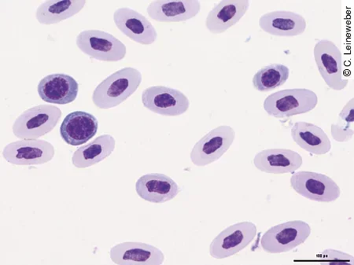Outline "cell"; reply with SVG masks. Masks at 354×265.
<instances>
[{
  "instance_id": "6da1fadb",
  "label": "cell",
  "mask_w": 354,
  "mask_h": 265,
  "mask_svg": "<svg viewBox=\"0 0 354 265\" xmlns=\"http://www.w3.org/2000/svg\"><path fill=\"white\" fill-rule=\"evenodd\" d=\"M142 83V73L133 67H125L106 77L93 91L95 107L111 109L132 96Z\"/></svg>"
},
{
  "instance_id": "7a4b0ae2",
  "label": "cell",
  "mask_w": 354,
  "mask_h": 265,
  "mask_svg": "<svg viewBox=\"0 0 354 265\" xmlns=\"http://www.w3.org/2000/svg\"><path fill=\"white\" fill-rule=\"evenodd\" d=\"M317 103V95L310 89H286L268 95L264 102V109L270 116L286 118L309 113Z\"/></svg>"
},
{
  "instance_id": "3957f363",
  "label": "cell",
  "mask_w": 354,
  "mask_h": 265,
  "mask_svg": "<svg viewBox=\"0 0 354 265\" xmlns=\"http://www.w3.org/2000/svg\"><path fill=\"white\" fill-rule=\"evenodd\" d=\"M62 118L59 107L53 105H39L23 112L15 120L13 134L20 140H38L50 134Z\"/></svg>"
},
{
  "instance_id": "277c9868",
  "label": "cell",
  "mask_w": 354,
  "mask_h": 265,
  "mask_svg": "<svg viewBox=\"0 0 354 265\" xmlns=\"http://www.w3.org/2000/svg\"><path fill=\"white\" fill-rule=\"evenodd\" d=\"M311 227L302 221L278 224L262 235L261 246L268 253H287L295 249L310 237Z\"/></svg>"
},
{
  "instance_id": "5b68a950",
  "label": "cell",
  "mask_w": 354,
  "mask_h": 265,
  "mask_svg": "<svg viewBox=\"0 0 354 265\" xmlns=\"http://www.w3.org/2000/svg\"><path fill=\"white\" fill-rule=\"evenodd\" d=\"M76 44L83 53L96 60L118 62L124 60L127 54V46L104 31H82L78 34Z\"/></svg>"
},
{
  "instance_id": "8992f818",
  "label": "cell",
  "mask_w": 354,
  "mask_h": 265,
  "mask_svg": "<svg viewBox=\"0 0 354 265\" xmlns=\"http://www.w3.org/2000/svg\"><path fill=\"white\" fill-rule=\"evenodd\" d=\"M313 54L318 71L328 87L334 91L345 89L349 80L344 78L342 55L337 45L327 39H319L314 46Z\"/></svg>"
},
{
  "instance_id": "52a82bcc",
  "label": "cell",
  "mask_w": 354,
  "mask_h": 265,
  "mask_svg": "<svg viewBox=\"0 0 354 265\" xmlns=\"http://www.w3.org/2000/svg\"><path fill=\"white\" fill-rule=\"evenodd\" d=\"M290 185L302 197L318 203H333L341 195L340 188L332 178L315 172H295Z\"/></svg>"
},
{
  "instance_id": "ba28073f",
  "label": "cell",
  "mask_w": 354,
  "mask_h": 265,
  "mask_svg": "<svg viewBox=\"0 0 354 265\" xmlns=\"http://www.w3.org/2000/svg\"><path fill=\"white\" fill-rule=\"evenodd\" d=\"M235 138L236 131L231 126L222 125L211 130L194 146L190 154L192 163L204 167L215 163L230 149Z\"/></svg>"
},
{
  "instance_id": "9c48e42d",
  "label": "cell",
  "mask_w": 354,
  "mask_h": 265,
  "mask_svg": "<svg viewBox=\"0 0 354 265\" xmlns=\"http://www.w3.org/2000/svg\"><path fill=\"white\" fill-rule=\"evenodd\" d=\"M257 235L255 224L243 221L233 224L216 236L209 246V255L218 260L236 255L248 246Z\"/></svg>"
},
{
  "instance_id": "30bf717a",
  "label": "cell",
  "mask_w": 354,
  "mask_h": 265,
  "mask_svg": "<svg viewBox=\"0 0 354 265\" xmlns=\"http://www.w3.org/2000/svg\"><path fill=\"white\" fill-rule=\"evenodd\" d=\"M141 100L145 108L162 116H180L190 107V101L183 92L165 86L147 88L142 91Z\"/></svg>"
},
{
  "instance_id": "8fae6325",
  "label": "cell",
  "mask_w": 354,
  "mask_h": 265,
  "mask_svg": "<svg viewBox=\"0 0 354 265\" xmlns=\"http://www.w3.org/2000/svg\"><path fill=\"white\" fill-rule=\"evenodd\" d=\"M55 147L43 140H21L10 143L3 151V157L11 165L35 166L54 158Z\"/></svg>"
},
{
  "instance_id": "7c38bea8",
  "label": "cell",
  "mask_w": 354,
  "mask_h": 265,
  "mask_svg": "<svg viewBox=\"0 0 354 265\" xmlns=\"http://www.w3.org/2000/svg\"><path fill=\"white\" fill-rule=\"evenodd\" d=\"M114 24L124 35L142 45L156 42L158 33L145 16L132 8H122L113 14Z\"/></svg>"
},
{
  "instance_id": "4fadbf2b",
  "label": "cell",
  "mask_w": 354,
  "mask_h": 265,
  "mask_svg": "<svg viewBox=\"0 0 354 265\" xmlns=\"http://www.w3.org/2000/svg\"><path fill=\"white\" fill-rule=\"evenodd\" d=\"M110 257L118 265H161L165 261L164 253L158 248L138 241L114 246Z\"/></svg>"
},
{
  "instance_id": "5bb4252c",
  "label": "cell",
  "mask_w": 354,
  "mask_h": 265,
  "mask_svg": "<svg viewBox=\"0 0 354 265\" xmlns=\"http://www.w3.org/2000/svg\"><path fill=\"white\" fill-rule=\"evenodd\" d=\"M41 99L51 104L66 105L77 100L79 84L75 79L64 73L50 74L38 84Z\"/></svg>"
},
{
  "instance_id": "9a60e30c",
  "label": "cell",
  "mask_w": 354,
  "mask_h": 265,
  "mask_svg": "<svg viewBox=\"0 0 354 265\" xmlns=\"http://www.w3.org/2000/svg\"><path fill=\"white\" fill-rule=\"evenodd\" d=\"M99 122L94 115L75 111L68 113L60 127V135L68 145L82 146L97 134Z\"/></svg>"
},
{
  "instance_id": "2e32d148",
  "label": "cell",
  "mask_w": 354,
  "mask_h": 265,
  "mask_svg": "<svg viewBox=\"0 0 354 265\" xmlns=\"http://www.w3.org/2000/svg\"><path fill=\"white\" fill-rule=\"evenodd\" d=\"M253 161L259 171L271 174H294L304 163L301 155L289 149H264L255 155Z\"/></svg>"
},
{
  "instance_id": "e0dca14e",
  "label": "cell",
  "mask_w": 354,
  "mask_h": 265,
  "mask_svg": "<svg viewBox=\"0 0 354 265\" xmlns=\"http://www.w3.org/2000/svg\"><path fill=\"white\" fill-rule=\"evenodd\" d=\"M140 198L151 203H165L173 200L181 190L172 178L161 174L142 176L136 183Z\"/></svg>"
},
{
  "instance_id": "ac0fdd59",
  "label": "cell",
  "mask_w": 354,
  "mask_h": 265,
  "mask_svg": "<svg viewBox=\"0 0 354 265\" xmlns=\"http://www.w3.org/2000/svg\"><path fill=\"white\" fill-rule=\"evenodd\" d=\"M249 8L248 0L221 1L209 11L205 19V26L211 33H224L242 19Z\"/></svg>"
},
{
  "instance_id": "d6986e66",
  "label": "cell",
  "mask_w": 354,
  "mask_h": 265,
  "mask_svg": "<svg viewBox=\"0 0 354 265\" xmlns=\"http://www.w3.org/2000/svg\"><path fill=\"white\" fill-rule=\"evenodd\" d=\"M262 30L272 36L296 37L306 31L304 16L288 10H277L262 15L259 19Z\"/></svg>"
},
{
  "instance_id": "ffe728a7",
  "label": "cell",
  "mask_w": 354,
  "mask_h": 265,
  "mask_svg": "<svg viewBox=\"0 0 354 265\" xmlns=\"http://www.w3.org/2000/svg\"><path fill=\"white\" fill-rule=\"evenodd\" d=\"M201 10V3L197 0L180 1H153L147 8L152 20L159 22H182L195 18Z\"/></svg>"
},
{
  "instance_id": "44dd1931",
  "label": "cell",
  "mask_w": 354,
  "mask_h": 265,
  "mask_svg": "<svg viewBox=\"0 0 354 265\" xmlns=\"http://www.w3.org/2000/svg\"><path fill=\"white\" fill-rule=\"evenodd\" d=\"M293 140L307 152L324 155L330 152L332 143L325 131L316 125L305 122L293 124L290 130Z\"/></svg>"
},
{
  "instance_id": "7402d4cb",
  "label": "cell",
  "mask_w": 354,
  "mask_h": 265,
  "mask_svg": "<svg viewBox=\"0 0 354 265\" xmlns=\"http://www.w3.org/2000/svg\"><path fill=\"white\" fill-rule=\"evenodd\" d=\"M116 140L111 135H102L97 137L86 146L79 147L74 152L72 163L78 169L88 168L101 163L115 149Z\"/></svg>"
},
{
  "instance_id": "603a6c76",
  "label": "cell",
  "mask_w": 354,
  "mask_h": 265,
  "mask_svg": "<svg viewBox=\"0 0 354 265\" xmlns=\"http://www.w3.org/2000/svg\"><path fill=\"white\" fill-rule=\"evenodd\" d=\"M85 4L84 0H49L39 6L36 18L43 25L57 24L77 15Z\"/></svg>"
},
{
  "instance_id": "cb8c5ba5",
  "label": "cell",
  "mask_w": 354,
  "mask_h": 265,
  "mask_svg": "<svg viewBox=\"0 0 354 265\" xmlns=\"http://www.w3.org/2000/svg\"><path fill=\"white\" fill-rule=\"evenodd\" d=\"M289 77L290 70L288 66L274 63L257 72L252 83L257 91L267 92L281 87L288 82Z\"/></svg>"
},
{
  "instance_id": "d4e9b609",
  "label": "cell",
  "mask_w": 354,
  "mask_h": 265,
  "mask_svg": "<svg viewBox=\"0 0 354 265\" xmlns=\"http://www.w3.org/2000/svg\"><path fill=\"white\" fill-rule=\"evenodd\" d=\"M332 136L338 142L350 141L353 136L352 125L339 119L338 123L332 125Z\"/></svg>"
},
{
  "instance_id": "484cf974",
  "label": "cell",
  "mask_w": 354,
  "mask_h": 265,
  "mask_svg": "<svg viewBox=\"0 0 354 265\" xmlns=\"http://www.w3.org/2000/svg\"><path fill=\"white\" fill-rule=\"evenodd\" d=\"M319 259L328 262H344L354 264V257L347 253L335 250H326L317 255Z\"/></svg>"
},
{
  "instance_id": "4316f807",
  "label": "cell",
  "mask_w": 354,
  "mask_h": 265,
  "mask_svg": "<svg viewBox=\"0 0 354 265\" xmlns=\"http://www.w3.org/2000/svg\"><path fill=\"white\" fill-rule=\"evenodd\" d=\"M354 99L351 100L342 109L339 113V119L344 122L353 125L354 122Z\"/></svg>"
}]
</instances>
